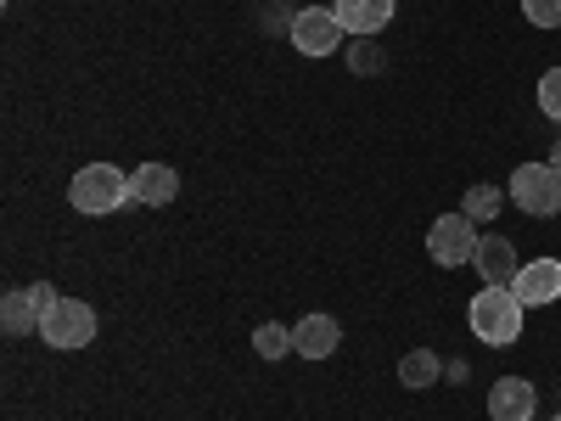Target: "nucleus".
Masks as SVG:
<instances>
[{"label":"nucleus","mask_w":561,"mask_h":421,"mask_svg":"<svg viewBox=\"0 0 561 421\" xmlns=\"http://www.w3.org/2000/svg\"><path fill=\"white\" fill-rule=\"evenodd\" d=\"M39 304H34V293L28 287H18V293H7L0 298V326H7V338H28V332H39Z\"/></svg>","instance_id":"13"},{"label":"nucleus","mask_w":561,"mask_h":421,"mask_svg":"<svg viewBox=\"0 0 561 421\" xmlns=\"http://www.w3.org/2000/svg\"><path fill=\"white\" fill-rule=\"evenodd\" d=\"M343 23H337V12L332 7H304L298 18H293V45L304 57H332L337 45H343Z\"/></svg>","instance_id":"6"},{"label":"nucleus","mask_w":561,"mask_h":421,"mask_svg":"<svg viewBox=\"0 0 561 421\" xmlns=\"http://www.w3.org/2000/svg\"><path fill=\"white\" fill-rule=\"evenodd\" d=\"M478 225L466 219V214H438L433 219V230H427V259L438 264V270H455V264H472V253H478Z\"/></svg>","instance_id":"5"},{"label":"nucleus","mask_w":561,"mask_h":421,"mask_svg":"<svg viewBox=\"0 0 561 421\" xmlns=\"http://www.w3.org/2000/svg\"><path fill=\"white\" fill-rule=\"evenodd\" d=\"M550 163H556V169H561V140H556V152H550Z\"/></svg>","instance_id":"21"},{"label":"nucleus","mask_w":561,"mask_h":421,"mask_svg":"<svg viewBox=\"0 0 561 421\" xmlns=\"http://www.w3.org/2000/svg\"><path fill=\"white\" fill-rule=\"evenodd\" d=\"M253 349H259V360H287V354H293V326L264 320L259 332H253Z\"/></svg>","instance_id":"15"},{"label":"nucleus","mask_w":561,"mask_h":421,"mask_svg":"<svg viewBox=\"0 0 561 421\" xmlns=\"http://www.w3.org/2000/svg\"><path fill=\"white\" fill-rule=\"evenodd\" d=\"M528 421H534V416H528Z\"/></svg>","instance_id":"23"},{"label":"nucleus","mask_w":561,"mask_h":421,"mask_svg":"<svg viewBox=\"0 0 561 421\" xmlns=\"http://www.w3.org/2000/svg\"><path fill=\"white\" fill-rule=\"evenodd\" d=\"M472 270L483 275V287H511L523 259H517V248H511V237H483L478 253H472Z\"/></svg>","instance_id":"9"},{"label":"nucleus","mask_w":561,"mask_h":421,"mask_svg":"<svg viewBox=\"0 0 561 421\" xmlns=\"http://www.w3.org/2000/svg\"><path fill=\"white\" fill-rule=\"evenodd\" d=\"M523 315H528V304L511 293V287H483L478 298H472V309H466V320H472V338L483 343V349H511L523 338Z\"/></svg>","instance_id":"1"},{"label":"nucleus","mask_w":561,"mask_h":421,"mask_svg":"<svg viewBox=\"0 0 561 421\" xmlns=\"http://www.w3.org/2000/svg\"><path fill=\"white\" fill-rule=\"evenodd\" d=\"M500 203H505V192H500V185H472V192L460 197V214L478 225V219H494V214H500Z\"/></svg>","instance_id":"16"},{"label":"nucleus","mask_w":561,"mask_h":421,"mask_svg":"<svg viewBox=\"0 0 561 421\" xmlns=\"http://www.w3.org/2000/svg\"><path fill=\"white\" fill-rule=\"evenodd\" d=\"M39 343L62 349V354L90 349V343H96V309H90L84 298H57V309L39 320Z\"/></svg>","instance_id":"4"},{"label":"nucleus","mask_w":561,"mask_h":421,"mask_svg":"<svg viewBox=\"0 0 561 421\" xmlns=\"http://www.w3.org/2000/svg\"><path fill=\"white\" fill-rule=\"evenodd\" d=\"M337 343H343V326L332 315H304L293 326V354H304V360H332Z\"/></svg>","instance_id":"12"},{"label":"nucleus","mask_w":561,"mask_h":421,"mask_svg":"<svg viewBox=\"0 0 561 421\" xmlns=\"http://www.w3.org/2000/svg\"><path fill=\"white\" fill-rule=\"evenodd\" d=\"M539 113L561 124V68H550V73L539 79Z\"/></svg>","instance_id":"17"},{"label":"nucleus","mask_w":561,"mask_h":421,"mask_svg":"<svg viewBox=\"0 0 561 421\" xmlns=\"http://www.w3.org/2000/svg\"><path fill=\"white\" fill-rule=\"evenodd\" d=\"M68 203L90 219H102V214H118L129 203V174L113 169V163H84L68 185Z\"/></svg>","instance_id":"2"},{"label":"nucleus","mask_w":561,"mask_h":421,"mask_svg":"<svg viewBox=\"0 0 561 421\" xmlns=\"http://www.w3.org/2000/svg\"><path fill=\"white\" fill-rule=\"evenodd\" d=\"M505 197L517 203L523 214H534V219H556L561 214V169L556 163H523V169H511Z\"/></svg>","instance_id":"3"},{"label":"nucleus","mask_w":561,"mask_h":421,"mask_svg":"<svg viewBox=\"0 0 561 421\" xmlns=\"http://www.w3.org/2000/svg\"><path fill=\"white\" fill-rule=\"evenodd\" d=\"M354 68H359V73H377V68H382V57H377V45H370V39L354 52Z\"/></svg>","instance_id":"20"},{"label":"nucleus","mask_w":561,"mask_h":421,"mask_svg":"<svg viewBox=\"0 0 561 421\" xmlns=\"http://www.w3.org/2000/svg\"><path fill=\"white\" fill-rule=\"evenodd\" d=\"M539 405V388L528 377H500L489 388V421H528Z\"/></svg>","instance_id":"11"},{"label":"nucleus","mask_w":561,"mask_h":421,"mask_svg":"<svg viewBox=\"0 0 561 421\" xmlns=\"http://www.w3.org/2000/svg\"><path fill=\"white\" fill-rule=\"evenodd\" d=\"M438 377H444V360H438L433 349H410V354L399 360V383H404L410 394H421V388H438Z\"/></svg>","instance_id":"14"},{"label":"nucleus","mask_w":561,"mask_h":421,"mask_svg":"<svg viewBox=\"0 0 561 421\" xmlns=\"http://www.w3.org/2000/svg\"><path fill=\"white\" fill-rule=\"evenodd\" d=\"M523 18L534 29H561V0H523Z\"/></svg>","instance_id":"18"},{"label":"nucleus","mask_w":561,"mask_h":421,"mask_svg":"<svg viewBox=\"0 0 561 421\" xmlns=\"http://www.w3.org/2000/svg\"><path fill=\"white\" fill-rule=\"evenodd\" d=\"M180 197V174L169 169V163H140V169H129V203H140V208H169Z\"/></svg>","instance_id":"8"},{"label":"nucleus","mask_w":561,"mask_h":421,"mask_svg":"<svg viewBox=\"0 0 561 421\" xmlns=\"http://www.w3.org/2000/svg\"><path fill=\"white\" fill-rule=\"evenodd\" d=\"M337 23L348 29V34H359V39H377L388 23H393V12H399V0H337Z\"/></svg>","instance_id":"10"},{"label":"nucleus","mask_w":561,"mask_h":421,"mask_svg":"<svg viewBox=\"0 0 561 421\" xmlns=\"http://www.w3.org/2000/svg\"><path fill=\"white\" fill-rule=\"evenodd\" d=\"M550 421H561V410H556V416H550Z\"/></svg>","instance_id":"22"},{"label":"nucleus","mask_w":561,"mask_h":421,"mask_svg":"<svg viewBox=\"0 0 561 421\" xmlns=\"http://www.w3.org/2000/svg\"><path fill=\"white\" fill-rule=\"evenodd\" d=\"M28 293H34V304H39V315H51V309H57V298H62V293L51 287V281H34V287H28Z\"/></svg>","instance_id":"19"},{"label":"nucleus","mask_w":561,"mask_h":421,"mask_svg":"<svg viewBox=\"0 0 561 421\" xmlns=\"http://www.w3.org/2000/svg\"><path fill=\"white\" fill-rule=\"evenodd\" d=\"M528 309H545V304H561V259H523L517 281H511Z\"/></svg>","instance_id":"7"}]
</instances>
